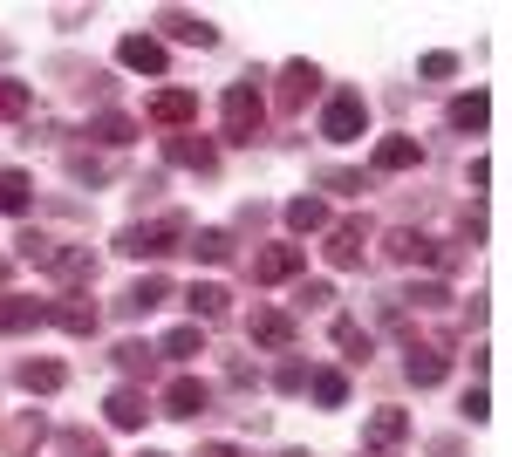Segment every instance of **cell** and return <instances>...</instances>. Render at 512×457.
<instances>
[{
	"mask_svg": "<svg viewBox=\"0 0 512 457\" xmlns=\"http://www.w3.org/2000/svg\"><path fill=\"white\" fill-rule=\"evenodd\" d=\"M253 342L287 348V342H294V321H287V314H274V307H260V314H253Z\"/></svg>",
	"mask_w": 512,
	"mask_h": 457,
	"instance_id": "obj_14",
	"label": "cell"
},
{
	"mask_svg": "<svg viewBox=\"0 0 512 457\" xmlns=\"http://www.w3.org/2000/svg\"><path fill=\"white\" fill-rule=\"evenodd\" d=\"M308 267V246H274V253H260L253 260V280H287V273Z\"/></svg>",
	"mask_w": 512,
	"mask_h": 457,
	"instance_id": "obj_8",
	"label": "cell"
},
{
	"mask_svg": "<svg viewBox=\"0 0 512 457\" xmlns=\"http://www.w3.org/2000/svg\"><path fill=\"white\" fill-rule=\"evenodd\" d=\"M117 62H123V69H144V76H164V41L130 35V41L117 48Z\"/></svg>",
	"mask_w": 512,
	"mask_h": 457,
	"instance_id": "obj_7",
	"label": "cell"
},
{
	"mask_svg": "<svg viewBox=\"0 0 512 457\" xmlns=\"http://www.w3.org/2000/svg\"><path fill=\"white\" fill-rule=\"evenodd\" d=\"M41 321H55V328H69V335H96V307L82 301V294H69V301L41 307Z\"/></svg>",
	"mask_w": 512,
	"mask_h": 457,
	"instance_id": "obj_6",
	"label": "cell"
},
{
	"mask_svg": "<svg viewBox=\"0 0 512 457\" xmlns=\"http://www.w3.org/2000/svg\"><path fill=\"white\" fill-rule=\"evenodd\" d=\"M287 226L294 232H321L328 226V205H321V198H294V205H287Z\"/></svg>",
	"mask_w": 512,
	"mask_h": 457,
	"instance_id": "obj_21",
	"label": "cell"
},
{
	"mask_svg": "<svg viewBox=\"0 0 512 457\" xmlns=\"http://www.w3.org/2000/svg\"><path fill=\"white\" fill-rule=\"evenodd\" d=\"M7 444H14V451H35V444H41V417H21V423H14V437H7Z\"/></svg>",
	"mask_w": 512,
	"mask_h": 457,
	"instance_id": "obj_33",
	"label": "cell"
},
{
	"mask_svg": "<svg viewBox=\"0 0 512 457\" xmlns=\"http://www.w3.org/2000/svg\"><path fill=\"white\" fill-rule=\"evenodd\" d=\"M253 130H260V89L233 82L226 89V144H253Z\"/></svg>",
	"mask_w": 512,
	"mask_h": 457,
	"instance_id": "obj_2",
	"label": "cell"
},
{
	"mask_svg": "<svg viewBox=\"0 0 512 457\" xmlns=\"http://www.w3.org/2000/svg\"><path fill=\"white\" fill-rule=\"evenodd\" d=\"M164 294H171V287H164V280H137V287H130V294H123V314H151V307L164 301Z\"/></svg>",
	"mask_w": 512,
	"mask_h": 457,
	"instance_id": "obj_22",
	"label": "cell"
},
{
	"mask_svg": "<svg viewBox=\"0 0 512 457\" xmlns=\"http://www.w3.org/2000/svg\"><path fill=\"white\" fill-rule=\"evenodd\" d=\"M21 328H41L35 301H0V335H21Z\"/></svg>",
	"mask_w": 512,
	"mask_h": 457,
	"instance_id": "obj_20",
	"label": "cell"
},
{
	"mask_svg": "<svg viewBox=\"0 0 512 457\" xmlns=\"http://www.w3.org/2000/svg\"><path fill=\"white\" fill-rule=\"evenodd\" d=\"M192 110H198V103H192V89H164L158 103H151V116H158V123H185Z\"/></svg>",
	"mask_w": 512,
	"mask_h": 457,
	"instance_id": "obj_23",
	"label": "cell"
},
{
	"mask_svg": "<svg viewBox=\"0 0 512 457\" xmlns=\"http://www.w3.org/2000/svg\"><path fill=\"white\" fill-rule=\"evenodd\" d=\"M335 348H349L355 362H362V355H369V335H362L355 321H335Z\"/></svg>",
	"mask_w": 512,
	"mask_h": 457,
	"instance_id": "obj_32",
	"label": "cell"
},
{
	"mask_svg": "<svg viewBox=\"0 0 512 457\" xmlns=\"http://www.w3.org/2000/svg\"><path fill=\"white\" fill-rule=\"evenodd\" d=\"M362 130H369V103H362V89H342V96L321 110V137H328V144H355Z\"/></svg>",
	"mask_w": 512,
	"mask_h": 457,
	"instance_id": "obj_1",
	"label": "cell"
},
{
	"mask_svg": "<svg viewBox=\"0 0 512 457\" xmlns=\"http://www.w3.org/2000/svg\"><path fill=\"white\" fill-rule=\"evenodd\" d=\"M410 164H424V144L417 137H383L376 144V171H410Z\"/></svg>",
	"mask_w": 512,
	"mask_h": 457,
	"instance_id": "obj_9",
	"label": "cell"
},
{
	"mask_svg": "<svg viewBox=\"0 0 512 457\" xmlns=\"http://www.w3.org/2000/svg\"><path fill=\"white\" fill-rule=\"evenodd\" d=\"M335 301V287H328V280H315V287H301V294H294V307H328Z\"/></svg>",
	"mask_w": 512,
	"mask_h": 457,
	"instance_id": "obj_34",
	"label": "cell"
},
{
	"mask_svg": "<svg viewBox=\"0 0 512 457\" xmlns=\"http://www.w3.org/2000/svg\"><path fill=\"white\" fill-rule=\"evenodd\" d=\"M164 355H171V362H192V355H205V335H198V321H192V328H171V335H164Z\"/></svg>",
	"mask_w": 512,
	"mask_h": 457,
	"instance_id": "obj_24",
	"label": "cell"
},
{
	"mask_svg": "<svg viewBox=\"0 0 512 457\" xmlns=\"http://www.w3.org/2000/svg\"><path fill=\"white\" fill-rule=\"evenodd\" d=\"M171 239H178V219H158V226H123L117 253H130V260H158V253H171Z\"/></svg>",
	"mask_w": 512,
	"mask_h": 457,
	"instance_id": "obj_3",
	"label": "cell"
},
{
	"mask_svg": "<svg viewBox=\"0 0 512 457\" xmlns=\"http://www.w3.org/2000/svg\"><path fill=\"white\" fill-rule=\"evenodd\" d=\"M21 382L41 389V396H55V389L69 382V369H62V362H21Z\"/></svg>",
	"mask_w": 512,
	"mask_h": 457,
	"instance_id": "obj_18",
	"label": "cell"
},
{
	"mask_svg": "<svg viewBox=\"0 0 512 457\" xmlns=\"http://www.w3.org/2000/svg\"><path fill=\"white\" fill-rule=\"evenodd\" d=\"M465 417H472V423L492 417V396H485V389H472V396H465Z\"/></svg>",
	"mask_w": 512,
	"mask_h": 457,
	"instance_id": "obj_36",
	"label": "cell"
},
{
	"mask_svg": "<svg viewBox=\"0 0 512 457\" xmlns=\"http://www.w3.org/2000/svg\"><path fill=\"white\" fill-rule=\"evenodd\" d=\"M205 403H212V389L192 376H178L171 389H164V417H205Z\"/></svg>",
	"mask_w": 512,
	"mask_h": 457,
	"instance_id": "obj_5",
	"label": "cell"
},
{
	"mask_svg": "<svg viewBox=\"0 0 512 457\" xmlns=\"http://www.w3.org/2000/svg\"><path fill=\"white\" fill-rule=\"evenodd\" d=\"M198 457H239V451H233V444H205Z\"/></svg>",
	"mask_w": 512,
	"mask_h": 457,
	"instance_id": "obj_38",
	"label": "cell"
},
{
	"mask_svg": "<svg viewBox=\"0 0 512 457\" xmlns=\"http://www.w3.org/2000/svg\"><path fill=\"white\" fill-rule=\"evenodd\" d=\"M485 116H492V103H485V89H472V96H458V103H451V130L478 137V130H485Z\"/></svg>",
	"mask_w": 512,
	"mask_h": 457,
	"instance_id": "obj_11",
	"label": "cell"
},
{
	"mask_svg": "<svg viewBox=\"0 0 512 457\" xmlns=\"http://www.w3.org/2000/svg\"><path fill=\"white\" fill-rule=\"evenodd\" d=\"M28 205H35L28 171H0V212H28Z\"/></svg>",
	"mask_w": 512,
	"mask_h": 457,
	"instance_id": "obj_17",
	"label": "cell"
},
{
	"mask_svg": "<svg viewBox=\"0 0 512 457\" xmlns=\"http://www.w3.org/2000/svg\"><path fill=\"white\" fill-rule=\"evenodd\" d=\"M315 382V403H328V410H342V403H349V382L335 376V369H321V376H308Z\"/></svg>",
	"mask_w": 512,
	"mask_h": 457,
	"instance_id": "obj_26",
	"label": "cell"
},
{
	"mask_svg": "<svg viewBox=\"0 0 512 457\" xmlns=\"http://www.w3.org/2000/svg\"><path fill=\"white\" fill-rule=\"evenodd\" d=\"M185 301H192V314L219 321V314H226V287H212V280H205V287H192V294H185Z\"/></svg>",
	"mask_w": 512,
	"mask_h": 457,
	"instance_id": "obj_25",
	"label": "cell"
},
{
	"mask_svg": "<svg viewBox=\"0 0 512 457\" xmlns=\"http://www.w3.org/2000/svg\"><path fill=\"white\" fill-rule=\"evenodd\" d=\"M14 246H21V260H35V267H55V246H48L41 232H21Z\"/></svg>",
	"mask_w": 512,
	"mask_h": 457,
	"instance_id": "obj_30",
	"label": "cell"
},
{
	"mask_svg": "<svg viewBox=\"0 0 512 457\" xmlns=\"http://www.w3.org/2000/svg\"><path fill=\"white\" fill-rule=\"evenodd\" d=\"M424 76L444 82V76H458V55H424Z\"/></svg>",
	"mask_w": 512,
	"mask_h": 457,
	"instance_id": "obj_35",
	"label": "cell"
},
{
	"mask_svg": "<svg viewBox=\"0 0 512 457\" xmlns=\"http://www.w3.org/2000/svg\"><path fill=\"white\" fill-rule=\"evenodd\" d=\"M403 437H410V417H403V410H376V417L362 423V444H369V451H396Z\"/></svg>",
	"mask_w": 512,
	"mask_h": 457,
	"instance_id": "obj_4",
	"label": "cell"
},
{
	"mask_svg": "<svg viewBox=\"0 0 512 457\" xmlns=\"http://www.w3.org/2000/svg\"><path fill=\"white\" fill-rule=\"evenodd\" d=\"M0 280H7V260H0Z\"/></svg>",
	"mask_w": 512,
	"mask_h": 457,
	"instance_id": "obj_39",
	"label": "cell"
},
{
	"mask_svg": "<svg viewBox=\"0 0 512 457\" xmlns=\"http://www.w3.org/2000/svg\"><path fill=\"white\" fill-rule=\"evenodd\" d=\"M164 35H171V41H192V48H212L219 28H212V21H198V14H164Z\"/></svg>",
	"mask_w": 512,
	"mask_h": 457,
	"instance_id": "obj_10",
	"label": "cell"
},
{
	"mask_svg": "<svg viewBox=\"0 0 512 457\" xmlns=\"http://www.w3.org/2000/svg\"><path fill=\"white\" fill-rule=\"evenodd\" d=\"M0 116H28V82H0Z\"/></svg>",
	"mask_w": 512,
	"mask_h": 457,
	"instance_id": "obj_31",
	"label": "cell"
},
{
	"mask_svg": "<svg viewBox=\"0 0 512 457\" xmlns=\"http://www.w3.org/2000/svg\"><path fill=\"white\" fill-rule=\"evenodd\" d=\"M315 82H321L315 62H287V69H280V103H301V96H315Z\"/></svg>",
	"mask_w": 512,
	"mask_h": 457,
	"instance_id": "obj_12",
	"label": "cell"
},
{
	"mask_svg": "<svg viewBox=\"0 0 512 457\" xmlns=\"http://www.w3.org/2000/svg\"><path fill=\"white\" fill-rule=\"evenodd\" d=\"M424 253H431V239H417V232H390V260L410 267V260H424Z\"/></svg>",
	"mask_w": 512,
	"mask_h": 457,
	"instance_id": "obj_29",
	"label": "cell"
},
{
	"mask_svg": "<svg viewBox=\"0 0 512 457\" xmlns=\"http://www.w3.org/2000/svg\"><path fill=\"white\" fill-rule=\"evenodd\" d=\"M144 417H151V410H144V389H117V396H110V423H117V430H137Z\"/></svg>",
	"mask_w": 512,
	"mask_h": 457,
	"instance_id": "obj_16",
	"label": "cell"
},
{
	"mask_svg": "<svg viewBox=\"0 0 512 457\" xmlns=\"http://www.w3.org/2000/svg\"><path fill=\"white\" fill-rule=\"evenodd\" d=\"M362 239H369V232L355 226V219H349V226H335V232H328V260H335V267H355V260H362Z\"/></svg>",
	"mask_w": 512,
	"mask_h": 457,
	"instance_id": "obj_13",
	"label": "cell"
},
{
	"mask_svg": "<svg viewBox=\"0 0 512 457\" xmlns=\"http://www.w3.org/2000/svg\"><path fill=\"white\" fill-rule=\"evenodd\" d=\"M89 137H103V144H130V137H137V123H130V116H96V123H89Z\"/></svg>",
	"mask_w": 512,
	"mask_h": 457,
	"instance_id": "obj_28",
	"label": "cell"
},
{
	"mask_svg": "<svg viewBox=\"0 0 512 457\" xmlns=\"http://www.w3.org/2000/svg\"><path fill=\"white\" fill-rule=\"evenodd\" d=\"M280 389H287V396H294V389H308V369H301V362H287V369H280Z\"/></svg>",
	"mask_w": 512,
	"mask_h": 457,
	"instance_id": "obj_37",
	"label": "cell"
},
{
	"mask_svg": "<svg viewBox=\"0 0 512 457\" xmlns=\"http://www.w3.org/2000/svg\"><path fill=\"white\" fill-rule=\"evenodd\" d=\"M192 253H198V260H212V267H219V260H233V232H219V226L192 232Z\"/></svg>",
	"mask_w": 512,
	"mask_h": 457,
	"instance_id": "obj_19",
	"label": "cell"
},
{
	"mask_svg": "<svg viewBox=\"0 0 512 457\" xmlns=\"http://www.w3.org/2000/svg\"><path fill=\"white\" fill-rule=\"evenodd\" d=\"M171 157H178V164H198V171H212V144H205V137H171Z\"/></svg>",
	"mask_w": 512,
	"mask_h": 457,
	"instance_id": "obj_27",
	"label": "cell"
},
{
	"mask_svg": "<svg viewBox=\"0 0 512 457\" xmlns=\"http://www.w3.org/2000/svg\"><path fill=\"white\" fill-rule=\"evenodd\" d=\"M403 369H410L417 389H437V382H444V355H437V348H410V362H403Z\"/></svg>",
	"mask_w": 512,
	"mask_h": 457,
	"instance_id": "obj_15",
	"label": "cell"
}]
</instances>
